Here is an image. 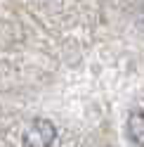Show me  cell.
Masks as SVG:
<instances>
[{
	"label": "cell",
	"mask_w": 144,
	"mask_h": 147,
	"mask_svg": "<svg viewBox=\"0 0 144 147\" xmlns=\"http://www.w3.org/2000/svg\"><path fill=\"white\" fill-rule=\"evenodd\" d=\"M57 138V128L47 119H35L24 133V145L26 147H50Z\"/></svg>",
	"instance_id": "1"
},
{
	"label": "cell",
	"mask_w": 144,
	"mask_h": 147,
	"mask_svg": "<svg viewBox=\"0 0 144 147\" xmlns=\"http://www.w3.org/2000/svg\"><path fill=\"white\" fill-rule=\"evenodd\" d=\"M128 138L135 145H144V112H132L128 116Z\"/></svg>",
	"instance_id": "2"
}]
</instances>
